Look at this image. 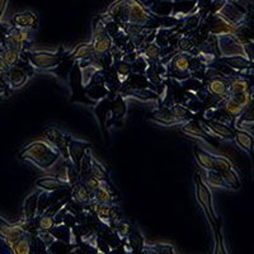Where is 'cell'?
I'll list each match as a JSON object with an SVG mask.
<instances>
[{
  "mask_svg": "<svg viewBox=\"0 0 254 254\" xmlns=\"http://www.w3.org/2000/svg\"><path fill=\"white\" fill-rule=\"evenodd\" d=\"M20 159L46 172L60 159V153L45 140L40 139L27 145L19 154Z\"/></svg>",
  "mask_w": 254,
  "mask_h": 254,
  "instance_id": "1",
  "label": "cell"
},
{
  "mask_svg": "<svg viewBox=\"0 0 254 254\" xmlns=\"http://www.w3.org/2000/svg\"><path fill=\"white\" fill-rule=\"evenodd\" d=\"M194 185H196V197L198 203L201 205L202 210L205 211L206 216H207L208 221H210L211 226H212V230L215 233V240H216L217 234L220 231L219 226V217H217L216 212H215L214 203H212V194H211L210 188L207 187V185L205 183V179L199 176L198 173H196L194 176Z\"/></svg>",
  "mask_w": 254,
  "mask_h": 254,
  "instance_id": "2",
  "label": "cell"
},
{
  "mask_svg": "<svg viewBox=\"0 0 254 254\" xmlns=\"http://www.w3.org/2000/svg\"><path fill=\"white\" fill-rule=\"evenodd\" d=\"M22 59L28 61L35 69L50 71L55 70L65 58V52L38 51V50H26L20 52Z\"/></svg>",
  "mask_w": 254,
  "mask_h": 254,
  "instance_id": "3",
  "label": "cell"
},
{
  "mask_svg": "<svg viewBox=\"0 0 254 254\" xmlns=\"http://www.w3.org/2000/svg\"><path fill=\"white\" fill-rule=\"evenodd\" d=\"M216 42L219 56H221L222 59L239 56V58H244L247 59V60H249L248 55H247V45H243L242 42L235 37L234 33H222V35H217Z\"/></svg>",
  "mask_w": 254,
  "mask_h": 254,
  "instance_id": "4",
  "label": "cell"
},
{
  "mask_svg": "<svg viewBox=\"0 0 254 254\" xmlns=\"http://www.w3.org/2000/svg\"><path fill=\"white\" fill-rule=\"evenodd\" d=\"M35 67L32 66L28 61L22 59L15 66H12L6 72V81H8L9 89L15 90L23 88L28 79L35 74Z\"/></svg>",
  "mask_w": 254,
  "mask_h": 254,
  "instance_id": "5",
  "label": "cell"
},
{
  "mask_svg": "<svg viewBox=\"0 0 254 254\" xmlns=\"http://www.w3.org/2000/svg\"><path fill=\"white\" fill-rule=\"evenodd\" d=\"M40 137L55 147L56 150L60 153L61 158L65 159L66 162L71 163L69 155V141L71 139L70 136L61 132L58 127H49L47 130H45L44 132L41 133Z\"/></svg>",
  "mask_w": 254,
  "mask_h": 254,
  "instance_id": "6",
  "label": "cell"
},
{
  "mask_svg": "<svg viewBox=\"0 0 254 254\" xmlns=\"http://www.w3.org/2000/svg\"><path fill=\"white\" fill-rule=\"evenodd\" d=\"M4 46L9 49H15L18 51H26L31 49V37H29V31L27 29L18 28L9 23L8 31L3 38Z\"/></svg>",
  "mask_w": 254,
  "mask_h": 254,
  "instance_id": "7",
  "label": "cell"
},
{
  "mask_svg": "<svg viewBox=\"0 0 254 254\" xmlns=\"http://www.w3.org/2000/svg\"><path fill=\"white\" fill-rule=\"evenodd\" d=\"M216 14L234 27H239L240 24L246 23L247 20V9L244 6L239 5L238 1H225V3H222Z\"/></svg>",
  "mask_w": 254,
  "mask_h": 254,
  "instance_id": "8",
  "label": "cell"
},
{
  "mask_svg": "<svg viewBox=\"0 0 254 254\" xmlns=\"http://www.w3.org/2000/svg\"><path fill=\"white\" fill-rule=\"evenodd\" d=\"M192 56L185 52H177L169 63L172 76L177 79L190 78L192 74Z\"/></svg>",
  "mask_w": 254,
  "mask_h": 254,
  "instance_id": "9",
  "label": "cell"
},
{
  "mask_svg": "<svg viewBox=\"0 0 254 254\" xmlns=\"http://www.w3.org/2000/svg\"><path fill=\"white\" fill-rule=\"evenodd\" d=\"M24 234L26 233H24V230L19 225L12 224V222H9L8 220L4 219L3 216H0V239L3 240L4 244L8 248H10Z\"/></svg>",
  "mask_w": 254,
  "mask_h": 254,
  "instance_id": "10",
  "label": "cell"
},
{
  "mask_svg": "<svg viewBox=\"0 0 254 254\" xmlns=\"http://www.w3.org/2000/svg\"><path fill=\"white\" fill-rule=\"evenodd\" d=\"M9 23L14 27H18V28L36 31L40 26V19H38L37 13L33 12V10H28V12L15 13Z\"/></svg>",
  "mask_w": 254,
  "mask_h": 254,
  "instance_id": "11",
  "label": "cell"
},
{
  "mask_svg": "<svg viewBox=\"0 0 254 254\" xmlns=\"http://www.w3.org/2000/svg\"><path fill=\"white\" fill-rule=\"evenodd\" d=\"M181 130L185 135L190 136L192 139L199 140V141H206V142H211L214 140V137L207 133L205 127H202L201 125L198 124L197 121H193V120H190V121L186 122L182 127H181Z\"/></svg>",
  "mask_w": 254,
  "mask_h": 254,
  "instance_id": "12",
  "label": "cell"
},
{
  "mask_svg": "<svg viewBox=\"0 0 254 254\" xmlns=\"http://www.w3.org/2000/svg\"><path fill=\"white\" fill-rule=\"evenodd\" d=\"M90 44H92L94 55L102 56L108 54V51H110L111 47H112L113 45V41L112 37L107 33V31H104L101 32V33H95V35H93Z\"/></svg>",
  "mask_w": 254,
  "mask_h": 254,
  "instance_id": "13",
  "label": "cell"
},
{
  "mask_svg": "<svg viewBox=\"0 0 254 254\" xmlns=\"http://www.w3.org/2000/svg\"><path fill=\"white\" fill-rule=\"evenodd\" d=\"M90 149V145L88 142L79 141V140H72L70 139L69 141V155L70 160H71V164L78 169L80 167V163L83 160L84 155Z\"/></svg>",
  "mask_w": 254,
  "mask_h": 254,
  "instance_id": "14",
  "label": "cell"
},
{
  "mask_svg": "<svg viewBox=\"0 0 254 254\" xmlns=\"http://www.w3.org/2000/svg\"><path fill=\"white\" fill-rule=\"evenodd\" d=\"M36 187L40 190H44V192H58L59 190L70 187V185L50 174V176L40 177L36 181Z\"/></svg>",
  "mask_w": 254,
  "mask_h": 254,
  "instance_id": "15",
  "label": "cell"
},
{
  "mask_svg": "<svg viewBox=\"0 0 254 254\" xmlns=\"http://www.w3.org/2000/svg\"><path fill=\"white\" fill-rule=\"evenodd\" d=\"M80 64V78H81V85L84 88H87L92 81L93 76L98 71L102 70V65H98V61L89 59V60L81 61Z\"/></svg>",
  "mask_w": 254,
  "mask_h": 254,
  "instance_id": "16",
  "label": "cell"
},
{
  "mask_svg": "<svg viewBox=\"0 0 254 254\" xmlns=\"http://www.w3.org/2000/svg\"><path fill=\"white\" fill-rule=\"evenodd\" d=\"M206 90L208 94L222 101L228 97V81L222 78H211L206 84Z\"/></svg>",
  "mask_w": 254,
  "mask_h": 254,
  "instance_id": "17",
  "label": "cell"
},
{
  "mask_svg": "<svg viewBox=\"0 0 254 254\" xmlns=\"http://www.w3.org/2000/svg\"><path fill=\"white\" fill-rule=\"evenodd\" d=\"M205 126L215 136H219V137L226 140H234V128H231L229 125L222 124L216 120H206Z\"/></svg>",
  "mask_w": 254,
  "mask_h": 254,
  "instance_id": "18",
  "label": "cell"
},
{
  "mask_svg": "<svg viewBox=\"0 0 254 254\" xmlns=\"http://www.w3.org/2000/svg\"><path fill=\"white\" fill-rule=\"evenodd\" d=\"M103 14L112 18L117 23L127 22V0H116L115 3L108 6Z\"/></svg>",
  "mask_w": 254,
  "mask_h": 254,
  "instance_id": "19",
  "label": "cell"
},
{
  "mask_svg": "<svg viewBox=\"0 0 254 254\" xmlns=\"http://www.w3.org/2000/svg\"><path fill=\"white\" fill-rule=\"evenodd\" d=\"M41 192H35L29 194L23 202V220L24 221H32L38 215V198Z\"/></svg>",
  "mask_w": 254,
  "mask_h": 254,
  "instance_id": "20",
  "label": "cell"
},
{
  "mask_svg": "<svg viewBox=\"0 0 254 254\" xmlns=\"http://www.w3.org/2000/svg\"><path fill=\"white\" fill-rule=\"evenodd\" d=\"M149 119H151L153 121L158 122V124L164 125V126H173V125H179V122L177 121L176 117L172 115L171 108L167 107V106H162V107H159L158 110L154 111Z\"/></svg>",
  "mask_w": 254,
  "mask_h": 254,
  "instance_id": "21",
  "label": "cell"
},
{
  "mask_svg": "<svg viewBox=\"0 0 254 254\" xmlns=\"http://www.w3.org/2000/svg\"><path fill=\"white\" fill-rule=\"evenodd\" d=\"M92 201L99 203H113L115 202V193L112 192L111 183H103L98 190L92 194Z\"/></svg>",
  "mask_w": 254,
  "mask_h": 254,
  "instance_id": "22",
  "label": "cell"
},
{
  "mask_svg": "<svg viewBox=\"0 0 254 254\" xmlns=\"http://www.w3.org/2000/svg\"><path fill=\"white\" fill-rule=\"evenodd\" d=\"M221 110L226 113L228 116H230L231 119H237L238 116L242 115V112L244 111V107L242 104L237 101L235 98L228 95L226 98H224L221 101Z\"/></svg>",
  "mask_w": 254,
  "mask_h": 254,
  "instance_id": "23",
  "label": "cell"
},
{
  "mask_svg": "<svg viewBox=\"0 0 254 254\" xmlns=\"http://www.w3.org/2000/svg\"><path fill=\"white\" fill-rule=\"evenodd\" d=\"M71 198L75 201V202L81 203V205H89L92 202V194H90L89 190L85 188V186L83 183H76V185L72 186L71 188Z\"/></svg>",
  "mask_w": 254,
  "mask_h": 254,
  "instance_id": "24",
  "label": "cell"
},
{
  "mask_svg": "<svg viewBox=\"0 0 254 254\" xmlns=\"http://www.w3.org/2000/svg\"><path fill=\"white\" fill-rule=\"evenodd\" d=\"M93 55H94V51H93L92 44H90V42H87V44L79 45V46H76L75 49L72 50L69 59L74 61H85L92 59Z\"/></svg>",
  "mask_w": 254,
  "mask_h": 254,
  "instance_id": "25",
  "label": "cell"
},
{
  "mask_svg": "<svg viewBox=\"0 0 254 254\" xmlns=\"http://www.w3.org/2000/svg\"><path fill=\"white\" fill-rule=\"evenodd\" d=\"M234 140L238 146L242 147L243 150H246L247 153L252 154V151H253V136H252V133L235 128Z\"/></svg>",
  "mask_w": 254,
  "mask_h": 254,
  "instance_id": "26",
  "label": "cell"
},
{
  "mask_svg": "<svg viewBox=\"0 0 254 254\" xmlns=\"http://www.w3.org/2000/svg\"><path fill=\"white\" fill-rule=\"evenodd\" d=\"M248 90H251V87L246 78H233L230 81H228V95L230 97H235Z\"/></svg>",
  "mask_w": 254,
  "mask_h": 254,
  "instance_id": "27",
  "label": "cell"
},
{
  "mask_svg": "<svg viewBox=\"0 0 254 254\" xmlns=\"http://www.w3.org/2000/svg\"><path fill=\"white\" fill-rule=\"evenodd\" d=\"M32 234H24L23 237L18 239L17 242L13 244L9 251L14 254H29L33 252V248H32V240H31Z\"/></svg>",
  "mask_w": 254,
  "mask_h": 254,
  "instance_id": "28",
  "label": "cell"
},
{
  "mask_svg": "<svg viewBox=\"0 0 254 254\" xmlns=\"http://www.w3.org/2000/svg\"><path fill=\"white\" fill-rule=\"evenodd\" d=\"M142 51H144L142 52V56H144L146 60L155 61V63L162 60V49H160L155 42H153V41H150V42H145V44L142 45Z\"/></svg>",
  "mask_w": 254,
  "mask_h": 254,
  "instance_id": "29",
  "label": "cell"
},
{
  "mask_svg": "<svg viewBox=\"0 0 254 254\" xmlns=\"http://www.w3.org/2000/svg\"><path fill=\"white\" fill-rule=\"evenodd\" d=\"M221 176L228 190H239L242 187V179H240L239 174L235 171L234 167L228 169V171L222 172Z\"/></svg>",
  "mask_w": 254,
  "mask_h": 254,
  "instance_id": "30",
  "label": "cell"
},
{
  "mask_svg": "<svg viewBox=\"0 0 254 254\" xmlns=\"http://www.w3.org/2000/svg\"><path fill=\"white\" fill-rule=\"evenodd\" d=\"M169 108H171L172 115L176 117V120L179 124H183V122H187L190 120H193V112L190 108L182 106V104L176 103L173 106H171Z\"/></svg>",
  "mask_w": 254,
  "mask_h": 254,
  "instance_id": "31",
  "label": "cell"
},
{
  "mask_svg": "<svg viewBox=\"0 0 254 254\" xmlns=\"http://www.w3.org/2000/svg\"><path fill=\"white\" fill-rule=\"evenodd\" d=\"M194 158H196L197 163L201 168H203L205 171H212L214 164H212V155L208 154L207 151L199 149L198 146H194Z\"/></svg>",
  "mask_w": 254,
  "mask_h": 254,
  "instance_id": "32",
  "label": "cell"
},
{
  "mask_svg": "<svg viewBox=\"0 0 254 254\" xmlns=\"http://www.w3.org/2000/svg\"><path fill=\"white\" fill-rule=\"evenodd\" d=\"M173 31L174 29L171 28H158L155 31V36H154V42L162 50L169 47V40H171Z\"/></svg>",
  "mask_w": 254,
  "mask_h": 254,
  "instance_id": "33",
  "label": "cell"
},
{
  "mask_svg": "<svg viewBox=\"0 0 254 254\" xmlns=\"http://www.w3.org/2000/svg\"><path fill=\"white\" fill-rule=\"evenodd\" d=\"M141 252L144 253H177V249L168 243H155V244H145Z\"/></svg>",
  "mask_w": 254,
  "mask_h": 254,
  "instance_id": "34",
  "label": "cell"
},
{
  "mask_svg": "<svg viewBox=\"0 0 254 254\" xmlns=\"http://www.w3.org/2000/svg\"><path fill=\"white\" fill-rule=\"evenodd\" d=\"M205 181L210 187L219 188V190H228L224 179H222L221 173L216 171H206V177Z\"/></svg>",
  "mask_w": 254,
  "mask_h": 254,
  "instance_id": "35",
  "label": "cell"
},
{
  "mask_svg": "<svg viewBox=\"0 0 254 254\" xmlns=\"http://www.w3.org/2000/svg\"><path fill=\"white\" fill-rule=\"evenodd\" d=\"M89 173L92 174L93 177H95L97 179L102 181L103 183H107V185L108 183H111L110 176H108L107 171H106L103 165H102L98 160H95V159H93L92 165H90L89 168Z\"/></svg>",
  "mask_w": 254,
  "mask_h": 254,
  "instance_id": "36",
  "label": "cell"
},
{
  "mask_svg": "<svg viewBox=\"0 0 254 254\" xmlns=\"http://www.w3.org/2000/svg\"><path fill=\"white\" fill-rule=\"evenodd\" d=\"M224 63L228 64L229 66L233 70H237V71H244L246 69L251 67V61L247 60L244 58H239V56H234V58H225L224 59Z\"/></svg>",
  "mask_w": 254,
  "mask_h": 254,
  "instance_id": "37",
  "label": "cell"
},
{
  "mask_svg": "<svg viewBox=\"0 0 254 254\" xmlns=\"http://www.w3.org/2000/svg\"><path fill=\"white\" fill-rule=\"evenodd\" d=\"M81 183H83V185L85 186V188L89 190L90 194L94 193L95 190H98V188L103 185L102 181H99V179H97L95 177H93L89 172L81 174Z\"/></svg>",
  "mask_w": 254,
  "mask_h": 254,
  "instance_id": "38",
  "label": "cell"
},
{
  "mask_svg": "<svg viewBox=\"0 0 254 254\" xmlns=\"http://www.w3.org/2000/svg\"><path fill=\"white\" fill-rule=\"evenodd\" d=\"M1 58L4 59L9 66H15L20 60H22V55H20V51L15 49H9V47H5L3 52H1Z\"/></svg>",
  "mask_w": 254,
  "mask_h": 254,
  "instance_id": "39",
  "label": "cell"
},
{
  "mask_svg": "<svg viewBox=\"0 0 254 254\" xmlns=\"http://www.w3.org/2000/svg\"><path fill=\"white\" fill-rule=\"evenodd\" d=\"M212 164H214L212 171H216L219 173H222V172H225L228 169H230V168H233V163L228 158L220 155H212Z\"/></svg>",
  "mask_w": 254,
  "mask_h": 254,
  "instance_id": "40",
  "label": "cell"
},
{
  "mask_svg": "<svg viewBox=\"0 0 254 254\" xmlns=\"http://www.w3.org/2000/svg\"><path fill=\"white\" fill-rule=\"evenodd\" d=\"M126 238H127V242H128V244L132 247V251H141L142 247L145 246L144 237L140 234L139 231H135L131 229V231L128 233V235H127Z\"/></svg>",
  "mask_w": 254,
  "mask_h": 254,
  "instance_id": "41",
  "label": "cell"
},
{
  "mask_svg": "<svg viewBox=\"0 0 254 254\" xmlns=\"http://www.w3.org/2000/svg\"><path fill=\"white\" fill-rule=\"evenodd\" d=\"M36 235H37L38 239L42 242V244L46 247V249H49L50 247L54 246L56 240H58L55 237H54V234L51 233V230H38L37 234Z\"/></svg>",
  "mask_w": 254,
  "mask_h": 254,
  "instance_id": "42",
  "label": "cell"
},
{
  "mask_svg": "<svg viewBox=\"0 0 254 254\" xmlns=\"http://www.w3.org/2000/svg\"><path fill=\"white\" fill-rule=\"evenodd\" d=\"M131 71H132V70H131L130 64L125 63V61L122 60H119L116 63L115 72L119 78H127V76L131 74Z\"/></svg>",
  "mask_w": 254,
  "mask_h": 254,
  "instance_id": "43",
  "label": "cell"
},
{
  "mask_svg": "<svg viewBox=\"0 0 254 254\" xmlns=\"http://www.w3.org/2000/svg\"><path fill=\"white\" fill-rule=\"evenodd\" d=\"M125 112H126V103H125V101L121 97H119L115 101V104H113V115L120 119V117L125 115Z\"/></svg>",
  "mask_w": 254,
  "mask_h": 254,
  "instance_id": "44",
  "label": "cell"
},
{
  "mask_svg": "<svg viewBox=\"0 0 254 254\" xmlns=\"http://www.w3.org/2000/svg\"><path fill=\"white\" fill-rule=\"evenodd\" d=\"M233 98L237 99V101L239 102V103L242 104L244 108L248 107L249 104H252V93H251V90H248V92H246V93H242V94L235 95V97H233Z\"/></svg>",
  "mask_w": 254,
  "mask_h": 254,
  "instance_id": "45",
  "label": "cell"
},
{
  "mask_svg": "<svg viewBox=\"0 0 254 254\" xmlns=\"http://www.w3.org/2000/svg\"><path fill=\"white\" fill-rule=\"evenodd\" d=\"M130 231L131 226L127 225V224H119V226L116 228V234H119L121 238H126Z\"/></svg>",
  "mask_w": 254,
  "mask_h": 254,
  "instance_id": "46",
  "label": "cell"
},
{
  "mask_svg": "<svg viewBox=\"0 0 254 254\" xmlns=\"http://www.w3.org/2000/svg\"><path fill=\"white\" fill-rule=\"evenodd\" d=\"M8 3H9V0H0V23H1L4 19L6 8H8Z\"/></svg>",
  "mask_w": 254,
  "mask_h": 254,
  "instance_id": "47",
  "label": "cell"
},
{
  "mask_svg": "<svg viewBox=\"0 0 254 254\" xmlns=\"http://www.w3.org/2000/svg\"><path fill=\"white\" fill-rule=\"evenodd\" d=\"M10 66H9L8 64L4 61V59L0 56V74H6L9 71Z\"/></svg>",
  "mask_w": 254,
  "mask_h": 254,
  "instance_id": "48",
  "label": "cell"
},
{
  "mask_svg": "<svg viewBox=\"0 0 254 254\" xmlns=\"http://www.w3.org/2000/svg\"><path fill=\"white\" fill-rule=\"evenodd\" d=\"M4 50H5V46H4L3 40H1V38H0V55H1V52H3Z\"/></svg>",
  "mask_w": 254,
  "mask_h": 254,
  "instance_id": "49",
  "label": "cell"
},
{
  "mask_svg": "<svg viewBox=\"0 0 254 254\" xmlns=\"http://www.w3.org/2000/svg\"><path fill=\"white\" fill-rule=\"evenodd\" d=\"M212 1H216V3H225V1H238V0H212Z\"/></svg>",
  "mask_w": 254,
  "mask_h": 254,
  "instance_id": "50",
  "label": "cell"
}]
</instances>
